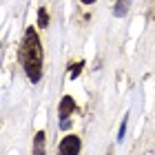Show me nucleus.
<instances>
[{"mask_svg": "<svg viewBox=\"0 0 155 155\" xmlns=\"http://www.w3.org/2000/svg\"><path fill=\"white\" fill-rule=\"evenodd\" d=\"M20 62H22L25 73L31 82H38L42 78V47L33 27H29L25 33L22 47H20Z\"/></svg>", "mask_w": 155, "mask_h": 155, "instance_id": "1", "label": "nucleus"}, {"mask_svg": "<svg viewBox=\"0 0 155 155\" xmlns=\"http://www.w3.org/2000/svg\"><path fill=\"white\" fill-rule=\"evenodd\" d=\"M80 153V137L67 135L60 142V155H78Z\"/></svg>", "mask_w": 155, "mask_h": 155, "instance_id": "2", "label": "nucleus"}, {"mask_svg": "<svg viewBox=\"0 0 155 155\" xmlns=\"http://www.w3.org/2000/svg\"><path fill=\"white\" fill-rule=\"evenodd\" d=\"M73 109H75V102H73V97L64 95V97H62V102H60V117H62V120H67L69 115L73 113Z\"/></svg>", "mask_w": 155, "mask_h": 155, "instance_id": "3", "label": "nucleus"}, {"mask_svg": "<svg viewBox=\"0 0 155 155\" xmlns=\"http://www.w3.org/2000/svg\"><path fill=\"white\" fill-rule=\"evenodd\" d=\"M33 155H45V133H36V149H33Z\"/></svg>", "mask_w": 155, "mask_h": 155, "instance_id": "4", "label": "nucleus"}, {"mask_svg": "<svg viewBox=\"0 0 155 155\" xmlns=\"http://www.w3.org/2000/svg\"><path fill=\"white\" fill-rule=\"evenodd\" d=\"M38 25H40V27H47V25H49V16H47V9H40V13H38Z\"/></svg>", "mask_w": 155, "mask_h": 155, "instance_id": "5", "label": "nucleus"}, {"mask_svg": "<svg viewBox=\"0 0 155 155\" xmlns=\"http://www.w3.org/2000/svg\"><path fill=\"white\" fill-rule=\"evenodd\" d=\"M126 5H129V0H120V2H117V7H115V13H117V16L126 13Z\"/></svg>", "mask_w": 155, "mask_h": 155, "instance_id": "6", "label": "nucleus"}, {"mask_svg": "<svg viewBox=\"0 0 155 155\" xmlns=\"http://www.w3.org/2000/svg\"><path fill=\"white\" fill-rule=\"evenodd\" d=\"M80 69H82V62H78V64L73 67V73H71V78H78V73H80Z\"/></svg>", "mask_w": 155, "mask_h": 155, "instance_id": "7", "label": "nucleus"}, {"mask_svg": "<svg viewBox=\"0 0 155 155\" xmlns=\"http://www.w3.org/2000/svg\"><path fill=\"white\" fill-rule=\"evenodd\" d=\"M82 2H87V5H91V2H95V0H82Z\"/></svg>", "mask_w": 155, "mask_h": 155, "instance_id": "8", "label": "nucleus"}]
</instances>
